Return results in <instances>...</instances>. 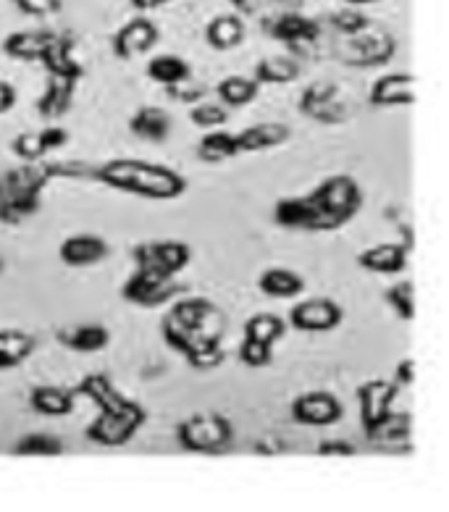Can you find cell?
<instances>
[{
  "instance_id": "83f0119b",
  "label": "cell",
  "mask_w": 449,
  "mask_h": 512,
  "mask_svg": "<svg viewBox=\"0 0 449 512\" xmlns=\"http://www.w3.org/2000/svg\"><path fill=\"white\" fill-rule=\"evenodd\" d=\"M37 350V339L27 331L3 329L0 331V371L16 368Z\"/></svg>"
},
{
  "instance_id": "f907efd6",
  "label": "cell",
  "mask_w": 449,
  "mask_h": 512,
  "mask_svg": "<svg viewBox=\"0 0 449 512\" xmlns=\"http://www.w3.org/2000/svg\"><path fill=\"white\" fill-rule=\"evenodd\" d=\"M347 3L355 8H360V6H371V3H379V0H347Z\"/></svg>"
},
{
  "instance_id": "8992f818",
  "label": "cell",
  "mask_w": 449,
  "mask_h": 512,
  "mask_svg": "<svg viewBox=\"0 0 449 512\" xmlns=\"http://www.w3.org/2000/svg\"><path fill=\"white\" fill-rule=\"evenodd\" d=\"M132 260L134 266L145 268V271L176 276L190 266L192 250L187 242H179V239H158V242H145V245L134 247Z\"/></svg>"
},
{
  "instance_id": "d6986e66",
  "label": "cell",
  "mask_w": 449,
  "mask_h": 512,
  "mask_svg": "<svg viewBox=\"0 0 449 512\" xmlns=\"http://www.w3.org/2000/svg\"><path fill=\"white\" fill-rule=\"evenodd\" d=\"M129 132H132L134 137H140V140L161 145V142L169 140L171 116L158 106H142L132 113V119H129Z\"/></svg>"
},
{
  "instance_id": "7a4b0ae2",
  "label": "cell",
  "mask_w": 449,
  "mask_h": 512,
  "mask_svg": "<svg viewBox=\"0 0 449 512\" xmlns=\"http://www.w3.org/2000/svg\"><path fill=\"white\" fill-rule=\"evenodd\" d=\"M53 182L50 163H27L0 176V224L16 226L43 208V190Z\"/></svg>"
},
{
  "instance_id": "836d02e7",
  "label": "cell",
  "mask_w": 449,
  "mask_h": 512,
  "mask_svg": "<svg viewBox=\"0 0 449 512\" xmlns=\"http://www.w3.org/2000/svg\"><path fill=\"white\" fill-rule=\"evenodd\" d=\"M284 334H287V321L274 313H258L245 323V337L268 344V347H274L279 339H284Z\"/></svg>"
},
{
  "instance_id": "ba28073f",
  "label": "cell",
  "mask_w": 449,
  "mask_h": 512,
  "mask_svg": "<svg viewBox=\"0 0 449 512\" xmlns=\"http://www.w3.org/2000/svg\"><path fill=\"white\" fill-rule=\"evenodd\" d=\"M397 392H400V386L386 379H371L358 386L360 426H363L365 436L373 434L376 428L392 418Z\"/></svg>"
},
{
  "instance_id": "5b68a950",
  "label": "cell",
  "mask_w": 449,
  "mask_h": 512,
  "mask_svg": "<svg viewBox=\"0 0 449 512\" xmlns=\"http://www.w3.org/2000/svg\"><path fill=\"white\" fill-rule=\"evenodd\" d=\"M145 421H148V410L140 402L127 400L116 410L100 413L85 428V436L92 444H100V447H124L137 436Z\"/></svg>"
},
{
  "instance_id": "ffe728a7",
  "label": "cell",
  "mask_w": 449,
  "mask_h": 512,
  "mask_svg": "<svg viewBox=\"0 0 449 512\" xmlns=\"http://www.w3.org/2000/svg\"><path fill=\"white\" fill-rule=\"evenodd\" d=\"M29 405L45 418H66L77 407V392L61 386H35L29 394Z\"/></svg>"
},
{
  "instance_id": "9c48e42d",
  "label": "cell",
  "mask_w": 449,
  "mask_h": 512,
  "mask_svg": "<svg viewBox=\"0 0 449 512\" xmlns=\"http://www.w3.org/2000/svg\"><path fill=\"white\" fill-rule=\"evenodd\" d=\"M342 321V305L329 297H308L289 310V326L302 334H329V331L339 329Z\"/></svg>"
},
{
  "instance_id": "bcb514c9",
  "label": "cell",
  "mask_w": 449,
  "mask_h": 512,
  "mask_svg": "<svg viewBox=\"0 0 449 512\" xmlns=\"http://www.w3.org/2000/svg\"><path fill=\"white\" fill-rule=\"evenodd\" d=\"M415 368H418V363H415L413 358H405L397 363V368H394V384L397 386H410L415 381Z\"/></svg>"
},
{
  "instance_id": "7bdbcfd3",
  "label": "cell",
  "mask_w": 449,
  "mask_h": 512,
  "mask_svg": "<svg viewBox=\"0 0 449 512\" xmlns=\"http://www.w3.org/2000/svg\"><path fill=\"white\" fill-rule=\"evenodd\" d=\"M355 452L358 449L352 447L350 442H344V439H323L316 447V455L321 457H352Z\"/></svg>"
},
{
  "instance_id": "6da1fadb",
  "label": "cell",
  "mask_w": 449,
  "mask_h": 512,
  "mask_svg": "<svg viewBox=\"0 0 449 512\" xmlns=\"http://www.w3.org/2000/svg\"><path fill=\"white\" fill-rule=\"evenodd\" d=\"M95 179L116 192H127L145 200H176L190 187L179 171L163 163L140 161V158H113L95 166Z\"/></svg>"
},
{
  "instance_id": "ab89813d",
  "label": "cell",
  "mask_w": 449,
  "mask_h": 512,
  "mask_svg": "<svg viewBox=\"0 0 449 512\" xmlns=\"http://www.w3.org/2000/svg\"><path fill=\"white\" fill-rule=\"evenodd\" d=\"M331 24H334V27H337L339 32H342V35H347V37L363 35V32H368V27H371L368 16H365L363 11H358L355 6L331 16Z\"/></svg>"
},
{
  "instance_id": "484cf974",
  "label": "cell",
  "mask_w": 449,
  "mask_h": 512,
  "mask_svg": "<svg viewBox=\"0 0 449 512\" xmlns=\"http://www.w3.org/2000/svg\"><path fill=\"white\" fill-rule=\"evenodd\" d=\"M56 339L64 347L74 352H82V355H90V352L106 350L108 342H111V334H108L106 326H98V323H85V326H71V329H61L56 334Z\"/></svg>"
},
{
  "instance_id": "b9f144b4",
  "label": "cell",
  "mask_w": 449,
  "mask_h": 512,
  "mask_svg": "<svg viewBox=\"0 0 449 512\" xmlns=\"http://www.w3.org/2000/svg\"><path fill=\"white\" fill-rule=\"evenodd\" d=\"M166 95H169V100H174V103H184V106H197V103H203V98L208 95V87L200 85V82H195V79H184V82H179V85H171L166 87Z\"/></svg>"
},
{
  "instance_id": "7dc6e473",
  "label": "cell",
  "mask_w": 449,
  "mask_h": 512,
  "mask_svg": "<svg viewBox=\"0 0 449 512\" xmlns=\"http://www.w3.org/2000/svg\"><path fill=\"white\" fill-rule=\"evenodd\" d=\"M16 98H19V95H16V87L0 79V116L16 106Z\"/></svg>"
},
{
  "instance_id": "d4e9b609",
  "label": "cell",
  "mask_w": 449,
  "mask_h": 512,
  "mask_svg": "<svg viewBox=\"0 0 449 512\" xmlns=\"http://www.w3.org/2000/svg\"><path fill=\"white\" fill-rule=\"evenodd\" d=\"M53 40H56V35H50V32H14V35L6 37L3 50L14 61L32 64V61H43L45 50L50 48Z\"/></svg>"
},
{
  "instance_id": "52a82bcc",
  "label": "cell",
  "mask_w": 449,
  "mask_h": 512,
  "mask_svg": "<svg viewBox=\"0 0 449 512\" xmlns=\"http://www.w3.org/2000/svg\"><path fill=\"white\" fill-rule=\"evenodd\" d=\"M182 292L176 284V276H163L145 268H134V274L124 281L121 297L140 308H161Z\"/></svg>"
},
{
  "instance_id": "4dcf8cb0",
  "label": "cell",
  "mask_w": 449,
  "mask_h": 512,
  "mask_svg": "<svg viewBox=\"0 0 449 512\" xmlns=\"http://www.w3.org/2000/svg\"><path fill=\"white\" fill-rule=\"evenodd\" d=\"M216 92L226 108H245L258 98L260 85L255 82V77L250 79V77H239V74H234V77L221 79Z\"/></svg>"
},
{
  "instance_id": "1f68e13d",
  "label": "cell",
  "mask_w": 449,
  "mask_h": 512,
  "mask_svg": "<svg viewBox=\"0 0 449 512\" xmlns=\"http://www.w3.org/2000/svg\"><path fill=\"white\" fill-rule=\"evenodd\" d=\"M253 77L258 85H289L300 77V64L292 58H263L255 64Z\"/></svg>"
},
{
  "instance_id": "ee69618b",
  "label": "cell",
  "mask_w": 449,
  "mask_h": 512,
  "mask_svg": "<svg viewBox=\"0 0 449 512\" xmlns=\"http://www.w3.org/2000/svg\"><path fill=\"white\" fill-rule=\"evenodd\" d=\"M40 137H43V145L48 148V153H53V150H61L69 145V129L56 127V124H50V127L40 129Z\"/></svg>"
},
{
  "instance_id": "816d5d0a",
  "label": "cell",
  "mask_w": 449,
  "mask_h": 512,
  "mask_svg": "<svg viewBox=\"0 0 449 512\" xmlns=\"http://www.w3.org/2000/svg\"><path fill=\"white\" fill-rule=\"evenodd\" d=\"M284 3H287L289 8H297V6H300V3H302V0H284Z\"/></svg>"
},
{
  "instance_id": "cb8c5ba5",
  "label": "cell",
  "mask_w": 449,
  "mask_h": 512,
  "mask_svg": "<svg viewBox=\"0 0 449 512\" xmlns=\"http://www.w3.org/2000/svg\"><path fill=\"white\" fill-rule=\"evenodd\" d=\"M258 289L271 300H295L305 292V279L292 268H268L260 274Z\"/></svg>"
},
{
  "instance_id": "277c9868",
  "label": "cell",
  "mask_w": 449,
  "mask_h": 512,
  "mask_svg": "<svg viewBox=\"0 0 449 512\" xmlns=\"http://www.w3.org/2000/svg\"><path fill=\"white\" fill-rule=\"evenodd\" d=\"M176 442L195 455H218L234 442V426L218 413L192 415L176 426Z\"/></svg>"
},
{
  "instance_id": "44dd1931",
  "label": "cell",
  "mask_w": 449,
  "mask_h": 512,
  "mask_svg": "<svg viewBox=\"0 0 449 512\" xmlns=\"http://www.w3.org/2000/svg\"><path fill=\"white\" fill-rule=\"evenodd\" d=\"M74 92H77V82L61 77H48L43 95L37 98V113L48 121H56L71 111L74 103Z\"/></svg>"
},
{
  "instance_id": "5bb4252c",
  "label": "cell",
  "mask_w": 449,
  "mask_h": 512,
  "mask_svg": "<svg viewBox=\"0 0 449 512\" xmlns=\"http://www.w3.org/2000/svg\"><path fill=\"white\" fill-rule=\"evenodd\" d=\"M108 253H111V247L98 234H71L58 247V258L71 268L95 266L100 260H106Z\"/></svg>"
},
{
  "instance_id": "60d3db41",
  "label": "cell",
  "mask_w": 449,
  "mask_h": 512,
  "mask_svg": "<svg viewBox=\"0 0 449 512\" xmlns=\"http://www.w3.org/2000/svg\"><path fill=\"white\" fill-rule=\"evenodd\" d=\"M239 360H242L247 368H266V365H271V360H274V347L245 337L242 344H239Z\"/></svg>"
},
{
  "instance_id": "8fae6325",
  "label": "cell",
  "mask_w": 449,
  "mask_h": 512,
  "mask_svg": "<svg viewBox=\"0 0 449 512\" xmlns=\"http://www.w3.org/2000/svg\"><path fill=\"white\" fill-rule=\"evenodd\" d=\"M289 413H292V421L300 426L323 428L342 421L344 407L331 392H305L292 400Z\"/></svg>"
},
{
  "instance_id": "7c38bea8",
  "label": "cell",
  "mask_w": 449,
  "mask_h": 512,
  "mask_svg": "<svg viewBox=\"0 0 449 512\" xmlns=\"http://www.w3.org/2000/svg\"><path fill=\"white\" fill-rule=\"evenodd\" d=\"M266 32L274 37L276 43H284L289 48H300V45H313L321 37V24L316 19L297 14V11H287V14L274 16L266 24Z\"/></svg>"
},
{
  "instance_id": "8d00e7d4",
  "label": "cell",
  "mask_w": 449,
  "mask_h": 512,
  "mask_svg": "<svg viewBox=\"0 0 449 512\" xmlns=\"http://www.w3.org/2000/svg\"><path fill=\"white\" fill-rule=\"evenodd\" d=\"M11 153L24 163H37V161H43L45 155H48V148L43 145L40 132H24L11 140Z\"/></svg>"
},
{
  "instance_id": "d6a6232c",
  "label": "cell",
  "mask_w": 449,
  "mask_h": 512,
  "mask_svg": "<svg viewBox=\"0 0 449 512\" xmlns=\"http://www.w3.org/2000/svg\"><path fill=\"white\" fill-rule=\"evenodd\" d=\"M148 77L153 79L155 85L171 87V85H179V82H184V79H190L192 69H190V64L184 61V58L166 53V56H155L153 61H150Z\"/></svg>"
},
{
  "instance_id": "4fadbf2b",
  "label": "cell",
  "mask_w": 449,
  "mask_h": 512,
  "mask_svg": "<svg viewBox=\"0 0 449 512\" xmlns=\"http://www.w3.org/2000/svg\"><path fill=\"white\" fill-rule=\"evenodd\" d=\"M368 103L373 108H410L415 103L413 74H384L371 85Z\"/></svg>"
},
{
  "instance_id": "f5cc1de1",
  "label": "cell",
  "mask_w": 449,
  "mask_h": 512,
  "mask_svg": "<svg viewBox=\"0 0 449 512\" xmlns=\"http://www.w3.org/2000/svg\"><path fill=\"white\" fill-rule=\"evenodd\" d=\"M0 274H3V260H0Z\"/></svg>"
},
{
  "instance_id": "9a60e30c",
  "label": "cell",
  "mask_w": 449,
  "mask_h": 512,
  "mask_svg": "<svg viewBox=\"0 0 449 512\" xmlns=\"http://www.w3.org/2000/svg\"><path fill=\"white\" fill-rule=\"evenodd\" d=\"M158 43V29L148 19H134L127 27H121L113 37V53L121 61H132V58L148 53Z\"/></svg>"
},
{
  "instance_id": "d590c367",
  "label": "cell",
  "mask_w": 449,
  "mask_h": 512,
  "mask_svg": "<svg viewBox=\"0 0 449 512\" xmlns=\"http://www.w3.org/2000/svg\"><path fill=\"white\" fill-rule=\"evenodd\" d=\"M386 305L397 313V318L402 321H413L415 318V292H413V281H400L384 292Z\"/></svg>"
},
{
  "instance_id": "681fc988",
  "label": "cell",
  "mask_w": 449,
  "mask_h": 512,
  "mask_svg": "<svg viewBox=\"0 0 449 512\" xmlns=\"http://www.w3.org/2000/svg\"><path fill=\"white\" fill-rule=\"evenodd\" d=\"M163 3H166V0H134V6H137V8H145V11H148V8L163 6Z\"/></svg>"
},
{
  "instance_id": "e0dca14e",
  "label": "cell",
  "mask_w": 449,
  "mask_h": 512,
  "mask_svg": "<svg viewBox=\"0 0 449 512\" xmlns=\"http://www.w3.org/2000/svg\"><path fill=\"white\" fill-rule=\"evenodd\" d=\"M292 137L287 124H279V121H263V124H253V127L242 129L237 134L239 150L242 153H266V150L281 148L287 145V140Z\"/></svg>"
},
{
  "instance_id": "7402d4cb",
  "label": "cell",
  "mask_w": 449,
  "mask_h": 512,
  "mask_svg": "<svg viewBox=\"0 0 449 512\" xmlns=\"http://www.w3.org/2000/svg\"><path fill=\"white\" fill-rule=\"evenodd\" d=\"M71 50H74V45H71L69 40L56 37V40L50 43V48L45 50L43 66L45 71H48V77L69 79V82H77L79 85V79L85 77V66L79 64Z\"/></svg>"
},
{
  "instance_id": "f6af8a7d",
  "label": "cell",
  "mask_w": 449,
  "mask_h": 512,
  "mask_svg": "<svg viewBox=\"0 0 449 512\" xmlns=\"http://www.w3.org/2000/svg\"><path fill=\"white\" fill-rule=\"evenodd\" d=\"M19 8H22L24 14H32V16H45V14H53L61 8V0H16Z\"/></svg>"
},
{
  "instance_id": "2e32d148",
  "label": "cell",
  "mask_w": 449,
  "mask_h": 512,
  "mask_svg": "<svg viewBox=\"0 0 449 512\" xmlns=\"http://www.w3.org/2000/svg\"><path fill=\"white\" fill-rule=\"evenodd\" d=\"M407 255H410V245L405 242H381L358 255V266L371 274H400L407 266Z\"/></svg>"
},
{
  "instance_id": "3957f363",
  "label": "cell",
  "mask_w": 449,
  "mask_h": 512,
  "mask_svg": "<svg viewBox=\"0 0 449 512\" xmlns=\"http://www.w3.org/2000/svg\"><path fill=\"white\" fill-rule=\"evenodd\" d=\"M308 203L316 216L318 232H337L358 216L363 208V190L360 184L347 174H334L323 179L316 190L308 192Z\"/></svg>"
},
{
  "instance_id": "4316f807",
  "label": "cell",
  "mask_w": 449,
  "mask_h": 512,
  "mask_svg": "<svg viewBox=\"0 0 449 512\" xmlns=\"http://www.w3.org/2000/svg\"><path fill=\"white\" fill-rule=\"evenodd\" d=\"M352 50L358 53L355 61H350L352 66H381V64H389L394 56V45L392 35H386V32H376V35H358L352 40Z\"/></svg>"
},
{
  "instance_id": "f546056e",
  "label": "cell",
  "mask_w": 449,
  "mask_h": 512,
  "mask_svg": "<svg viewBox=\"0 0 449 512\" xmlns=\"http://www.w3.org/2000/svg\"><path fill=\"white\" fill-rule=\"evenodd\" d=\"M205 40L213 50H234L245 43V24L239 16H216L205 27Z\"/></svg>"
},
{
  "instance_id": "30bf717a",
  "label": "cell",
  "mask_w": 449,
  "mask_h": 512,
  "mask_svg": "<svg viewBox=\"0 0 449 512\" xmlns=\"http://www.w3.org/2000/svg\"><path fill=\"white\" fill-rule=\"evenodd\" d=\"M302 116L326 124V127H337L347 119V108L339 100V87L334 82H313L302 90L300 103H297Z\"/></svg>"
},
{
  "instance_id": "f35d334b",
  "label": "cell",
  "mask_w": 449,
  "mask_h": 512,
  "mask_svg": "<svg viewBox=\"0 0 449 512\" xmlns=\"http://www.w3.org/2000/svg\"><path fill=\"white\" fill-rule=\"evenodd\" d=\"M410 436V415L392 413V418L379 426L373 434H368L371 442H402Z\"/></svg>"
},
{
  "instance_id": "603a6c76",
  "label": "cell",
  "mask_w": 449,
  "mask_h": 512,
  "mask_svg": "<svg viewBox=\"0 0 449 512\" xmlns=\"http://www.w3.org/2000/svg\"><path fill=\"white\" fill-rule=\"evenodd\" d=\"M74 392L82 394V397H87L92 405L98 407L100 413L116 410V407H121L124 402H127V397H124V394H121L116 386H113V381L108 379L106 373H87L85 379L79 381Z\"/></svg>"
},
{
  "instance_id": "74e56055",
  "label": "cell",
  "mask_w": 449,
  "mask_h": 512,
  "mask_svg": "<svg viewBox=\"0 0 449 512\" xmlns=\"http://www.w3.org/2000/svg\"><path fill=\"white\" fill-rule=\"evenodd\" d=\"M190 121L197 129H221L229 121V111L226 106H218V103H197L190 108Z\"/></svg>"
},
{
  "instance_id": "c3c4849f",
  "label": "cell",
  "mask_w": 449,
  "mask_h": 512,
  "mask_svg": "<svg viewBox=\"0 0 449 512\" xmlns=\"http://www.w3.org/2000/svg\"><path fill=\"white\" fill-rule=\"evenodd\" d=\"M234 8H239V11H245V14H250L255 6H258V0H229Z\"/></svg>"
},
{
  "instance_id": "ac0fdd59",
  "label": "cell",
  "mask_w": 449,
  "mask_h": 512,
  "mask_svg": "<svg viewBox=\"0 0 449 512\" xmlns=\"http://www.w3.org/2000/svg\"><path fill=\"white\" fill-rule=\"evenodd\" d=\"M274 224L287 232L316 234V216H313L308 197H281L274 205Z\"/></svg>"
},
{
  "instance_id": "e575fe53",
  "label": "cell",
  "mask_w": 449,
  "mask_h": 512,
  "mask_svg": "<svg viewBox=\"0 0 449 512\" xmlns=\"http://www.w3.org/2000/svg\"><path fill=\"white\" fill-rule=\"evenodd\" d=\"M61 452H64L61 439L53 434H45V431H35V434L22 436V439L14 444V455L19 457H58Z\"/></svg>"
},
{
  "instance_id": "f1b7e54d",
  "label": "cell",
  "mask_w": 449,
  "mask_h": 512,
  "mask_svg": "<svg viewBox=\"0 0 449 512\" xmlns=\"http://www.w3.org/2000/svg\"><path fill=\"white\" fill-rule=\"evenodd\" d=\"M237 155H242L237 134L226 129H211L197 145V158L203 163H224Z\"/></svg>"
}]
</instances>
